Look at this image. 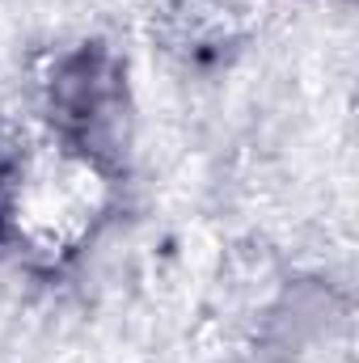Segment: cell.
<instances>
[{"label": "cell", "instance_id": "6da1fadb", "mask_svg": "<svg viewBox=\"0 0 359 363\" xmlns=\"http://www.w3.org/2000/svg\"><path fill=\"white\" fill-rule=\"evenodd\" d=\"M97 182L89 174V161H72V157H55V161H34L26 169V178L17 182V224L21 233L43 245V250H64L72 245L85 224H89Z\"/></svg>", "mask_w": 359, "mask_h": 363}]
</instances>
